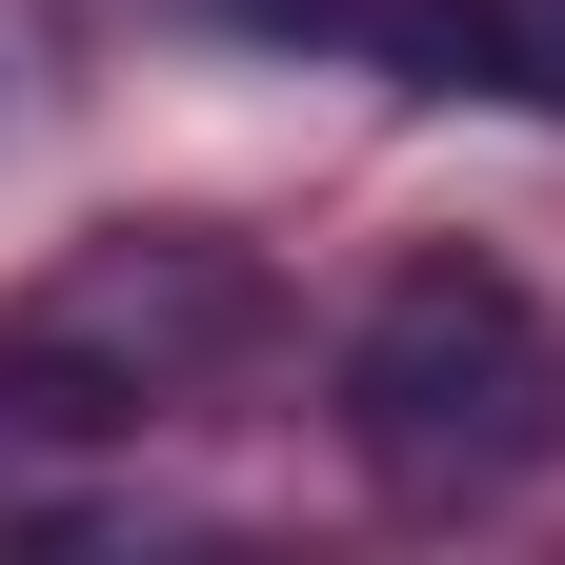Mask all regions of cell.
I'll return each mask as SVG.
<instances>
[{"instance_id": "6da1fadb", "label": "cell", "mask_w": 565, "mask_h": 565, "mask_svg": "<svg viewBox=\"0 0 565 565\" xmlns=\"http://www.w3.org/2000/svg\"><path fill=\"white\" fill-rule=\"evenodd\" d=\"M343 445H364L404 505H465V484H525L565 445V323L505 263H404L364 323H343Z\"/></svg>"}, {"instance_id": "7a4b0ae2", "label": "cell", "mask_w": 565, "mask_h": 565, "mask_svg": "<svg viewBox=\"0 0 565 565\" xmlns=\"http://www.w3.org/2000/svg\"><path fill=\"white\" fill-rule=\"evenodd\" d=\"M223 343H243V263L121 243V263L41 282V303L0 323V445H121V424H162Z\"/></svg>"}]
</instances>
